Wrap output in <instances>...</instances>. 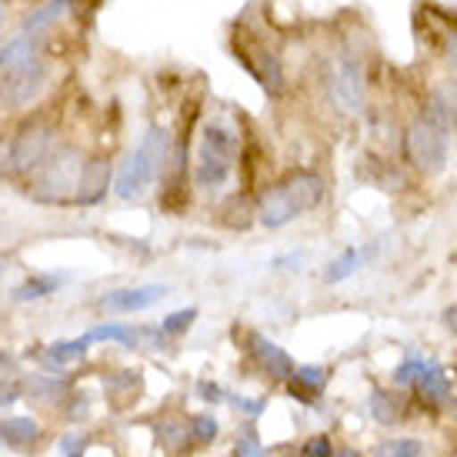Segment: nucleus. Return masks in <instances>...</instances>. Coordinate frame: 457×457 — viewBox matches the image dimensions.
<instances>
[{"label":"nucleus","instance_id":"obj_1","mask_svg":"<svg viewBox=\"0 0 457 457\" xmlns=\"http://www.w3.org/2000/svg\"><path fill=\"white\" fill-rule=\"evenodd\" d=\"M241 140L237 130L224 120H207L197 140V161H194V187L201 194H220L237 170Z\"/></svg>","mask_w":457,"mask_h":457},{"label":"nucleus","instance_id":"obj_2","mask_svg":"<svg viewBox=\"0 0 457 457\" xmlns=\"http://www.w3.org/2000/svg\"><path fill=\"white\" fill-rule=\"evenodd\" d=\"M167 157H170V134L167 128H147L140 137L137 151L128 154V161L120 164L114 180V194L120 201H137L154 187V180L164 174Z\"/></svg>","mask_w":457,"mask_h":457},{"label":"nucleus","instance_id":"obj_3","mask_svg":"<svg viewBox=\"0 0 457 457\" xmlns=\"http://www.w3.org/2000/svg\"><path fill=\"white\" fill-rule=\"evenodd\" d=\"M451 134L454 130L447 128L441 117H434L428 107L420 111L404 130V157L411 167H418L420 174H441L447 167V157H451Z\"/></svg>","mask_w":457,"mask_h":457},{"label":"nucleus","instance_id":"obj_4","mask_svg":"<svg viewBox=\"0 0 457 457\" xmlns=\"http://www.w3.org/2000/svg\"><path fill=\"white\" fill-rule=\"evenodd\" d=\"M328 97H330V104L347 117L364 114V107H368V74H364L361 57H357L351 47L341 51L337 64L330 67Z\"/></svg>","mask_w":457,"mask_h":457},{"label":"nucleus","instance_id":"obj_5","mask_svg":"<svg viewBox=\"0 0 457 457\" xmlns=\"http://www.w3.org/2000/svg\"><path fill=\"white\" fill-rule=\"evenodd\" d=\"M80 170H84V154L77 147L54 151L34 174L37 178V197L47 204H74Z\"/></svg>","mask_w":457,"mask_h":457},{"label":"nucleus","instance_id":"obj_6","mask_svg":"<svg viewBox=\"0 0 457 457\" xmlns=\"http://www.w3.org/2000/svg\"><path fill=\"white\" fill-rule=\"evenodd\" d=\"M234 57H237V64L254 77L270 97H280V94H284V87H287L284 64H280V57L274 54V47H267L257 34H251V30L241 27V30L234 34Z\"/></svg>","mask_w":457,"mask_h":457},{"label":"nucleus","instance_id":"obj_7","mask_svg":"<svg viewBox=\"0 0 457 457\" xmlns=\"http://www.w3.org/2000/svg\"><path fill=\"white\" fill-rule=\"evenodd\" d=\"M51 147H54L51 120L47 117H30V120H24L11 140V154H7L11 170L21 174V178H34L37 167L51 157Z\"/></svg>","mask_w":457,"mask_h":457},{"label":"nucleus","instance_id":"obj_8","mask_svg":"<svg viewBox=\"0 0 457 457\" xmlns=\"http://www.w3.org/2000/svg\"><path fill=\"white\" fill-rule=\"evenodd\" d=\"M44 90H47V61L30 57L27 64L11 71V80H7V90H4V94L11 97L13 107H30Z\"/></svg>","mask_w":457,"mask_h":457},{"label":"nucleus","instance_id":"obj_9","mask_svg":"<svg viewBox=\"0 0 457 457\" xmlns=\"http://www.w3.org/2000/svg\"><path fill=\"white\" fill-rule=\"evenodd\" d=\"M278 184L284 187V194L291 197V204L301 211V214H307V211H318L320 201H324V178H320L318 170H307V167H301V170L284 174Z\"/></svg>","mask_w":457,"mask_h":457},{"label":"nucleus","instance_id":"obj_10","mask_svg":"<svg viewBox=\"0 0 457 457\" xmlns=\"http://www.w3.org/2000/svg\"><path fill=\"white\" fill-rule=\"evenodd\" d=\"M247 351H251L254 364L264 370L270 381H287L294 374V368H297L291 361V354L280 344L270 341V337H264V334H247Z\"/></svg>","mask_w":457,"mask_h":457},{"label":"nucleus","instance_id":"obj_11","mask_svg":"<svg viewBox=\"0 0 457 457\" xmlns=\"http://www.w3.org/2000/svg\"><path fill=\"white\" fill-rule=\"evenodd\" d=\"M167 297L164 284H147V287H120V291H111L101 297V311H111V314H137V311H147L157 301Z\"/></svg>","mask_w":457,"mask_h":457},{"label":"nucleus","instance_id":"obj_12","mask_svg":"<svg viewBox=\"0 0 457 457\" xmlns=\"http://www.w3.org/2000/svg\"><path fill=\"white\" fill-rule=\"evenodd\" d=\"M111 178H114V167H111L107 157H90V161H84V170H80V180H77L74 204H80V207L101 204L107 197Z\"/></svg>","mask_w":457,"mask_h":457},{"label":"nucleus","instance_id":"obj_13","mask_svg":"<svg viewBox=\"0 0 457 457\" xmlns=\"http://www.w3.org/2000/svg\"><path fill=\"white\" fill-rule=\"evenodd\" d=\"M411 391L418 394L428 407H447L451 401V374L445 370V364H437L428 357V364L420 368L418 381L411 384Z\"/></svg>","mask_w":457,"mask_h":457},{"label":"nucleus","instance_id":"obj_14","mask_svg":"<svg viewBox=\"0 0 457 457\" xmlns=\"http://www.w3.org/2000/svg\"><path fill=\"white\" fill-rule=\"evenodd\" d=\"M301 211L291 204V197L284 194L280 184H270L264 194H261V201H257V220L264 224L267 230H280L287 228L291 220H297Z\"/></svg>","mask_w":457,"mask_h":457},{"label":"nucleus","instance_id":"obj_15","mask_svg":"<svg viewBox=\"0 0 457 457\" xmlns=\"http://www.w3.org/2000/svg\"><path fill=\"white\" fill-rule=\"evenodd\" d=\"M284 384H287V391H291L294 401H301V404H318L320 391H324V384H328V368H318V364L294 368V374Z\"/></svg>","mask_w":457,"mask_h":457},{"label":"nucleus","instance_id":"obj_16","mask_svg":"<svg viewBox=\"0 0 457 457\" xmlns=\"http://www.w3.org/2000/svg\"><path fill=\"white\" fill-rule=\"evenodd\" d=\"M40 441V428L34 418H7L0 420V445L11 451H30Z\"/></svg>","mask_w":457,"mask_h":457},{"label":"nucleus","instance_id":"obj_17","mask_svg":"<svg viewBox=\"0 0 457 457\" xmlns=\"http://www.w3.org/2000/svg\"><path fill=\"white\" fill-rule=\"evenodd\" d=\"M24 391H27V397H34L37 404H61V401H67L71 384H67L64 378H57V374H30L24 381Z\"/></svg>","mask_w":457,"mask_h":457},{"label":"nucleus","instance_id":"obj_18","mask_svg":"<svg viewBox=\"0 0 457 457\" xmlns=\"http://www.w3.org/2000/svg\"><path fill=\"white\" fill-rule=\"evenodd\" d=\"M61 284H64V278H57V274H30V278H24L17 287H13L11 297L17 301V304H34V301L51 297Z\"/></svg>","mask_w":457,"mask_h":457},{"label":"nucleus","instance_id":"obj_19","mask_svg":"<svg viewBox=\"0 0 457 457\" xmlns=\"http://www.w3.org/2000/svg\"><path fill=\"white\" fill-rule=\"evenodd\" d=\"M37 47H40V37L21 30L17 37L7 40V44L0 47V71H13V67L27 64L30 57H37Z\"/></svg>","mask_w":457,"mask_h":457},{"label":"nucleus","instance_id":"obj_20","mask_svg":"<svg viewBox=\"0 0 457 457\" xmlns=\"http://www.w3.org/2000/svg\"><path fill=\"white\" fill-rule=\"evenodd\" d=\"M370 254H374V247H368V251L347 247V251H341V254L328 264V270H324V280H328V284H341V280H347L351 274H357V267L364 264Z\"/></svg>","mask_w":457,"mask_h":457},{"label":"nucleus","instance_id":"obj_21","mask_svg":"<svg viewBox=\"0 0 457 457\" xmlns=\"http://www.w3.org/2000/svg\"><path fill=\"white\" fill-rule=\"evenodd\" d=\"M87 347L90 344L84 341V337H74V341H54L40 351V361L51 364V368H64V364H74V361H80V357L87 354Z\"/></svg>","mask_w":457,"mask_h":457},{"label":"nucleus","instance_id":"obj_22","mask_svg":"<svg viewBox=\"0 0 457 457\" xmlns=\"http://www.w3.org/2000/svg\"><path fill=\"white\" fill-rule=\"evenodd\" d=\"M87 344H104V341H114L120 347H137L140 344V330H134L130 324H97L84 334Z\"/></svg>","mask_w":457,"mask_h":457},{"label":"nucleus","instance_id":"obj_23","mask_svg":"<svg viewBox=\"0 0 457 457\" xmlns=\"http://www.w3.org/2000/svg\"><path fill=\"white\" fill-rule=\"evenodd\" d=\"M71 7V0H47L40 11H34L30 17L24 21V34H34V37H40V30H47V27H54L57 21H61V13Z\"/></svg>","mask_w":457,"mask_h":457},{"label":"nucleus","instance_id":"obj_24","mask_svg":"<svg viewBox=\"0 0 457 457\" xmlns=\"http://www.w3.org/2000/svg\"><path fill=\"white\" fill-rule=\"evenodd\" d=\"M137 391H140V370H117L114 378L107 381V397H111L117 407L130 404Z\"/></svg>","mask_w":457,"mask_h":457},{"label":"nucleus","instance_id":"obj_25","mask_svg":"<svg viewBox=\"0 0 457 457\" xmlns=\"http://www.w3.org/2000/svg\"><path fill=\"white\" fill-rule=\"evenodd\" d=\"M424 445L418 437H387L381 445L370 451V457H420Z\"/></svg>","mask_w":457,"mask_h":457},{"label":"nucleus","instance_id":"obj_26","mask_svg":"<svg viewBox=\"0 0 457 457\" xmlns=\"http://www.w3.org/2000/svg\"><path fill=\"white\" fill-rule=\"evenodd\" d=\"M424 364H428V357L418 354V351H407V357L394 368V374H391L394 384H397V387H411V384L418 381V374Z\"/></svg>","mask_w":457,"mask_h":457},{"label":"nucleus","instance_id":"obj_27","mask_svg":"<svg viewBox=\"0 0 457 457\" xmlns=\"http://www.w3.org/2000/svg\"><path fill=\"white\" fill-rule=\"evenodd\" d=\"M194 320H197V307L174 311V314H167V318L161 320V334H164V337H178V334H184V330L194 328Z\"/></svg>","mask_w":457,"mask_h":457},{"label":"nucleus","instance_id":"obj_28","mask_svg":"<svg viewBox=\"0 0 457 457\" xmlns=\"http://www.w3.org/2000/svg\"><path fill=\"white\" fill-rule=\"evenodd\" d=\"M187 428H191V445H197V447H207L217 437V431H220L211 414H197V418H191L187 420Z\"/></svg>","mask_w":457,"mask_h":457},{"label":"nucleus","instance_id":"obj_29","mask_svg":"<svg viewBox=\"0 0 457 457\" xmlns=\"http://www.w3.org/2000/svg\"><path fill=\"white\" fill-rule=\"evenodd\" d=\"M397 411H401V404H397L387 391L370 394V414L381 420V424H394V420H397Z\"/></svg>","mask_w":457,"mask_h":457},{"label":"nucleus","instance_id":"obj_30","mask_svg":"<svg viewBox=\"0 0 457 457\" xmlns=\"http://www.w3.org/2000/svg\"><path fill=\"white\" fill-rule=\"evenodd\" d=\"M161 441H164L167 451H184V447L191 445V428L187 424H164L161 428Z\"/></svg>","mask_w":457,"mask_h":457},{"label":"nucleus","instance_id":"obj_31","mask_svg":"<svg viewBox=\"0 0 457 457\" xmlns=\"http://www.w3.org/2000/svg\"><path fill=\"white\" fill-rule=\"evenodd\" d=\"M234 457H264V447H261V437H257L254 428H244V431L237 434Z\"/></svg>","mask_w":457,"mask_h":457},{"label":"nucleus","instance_id":"obj_32","mask_svg":"<svg viewBox=\"0 0 457 457\" xmlns=\"http://www.w3.org/2000/svg\"><path fill=\"white\" fill-rule=\"evenodd\" d=\"M330 454H334V445H330L328 434H314L301 447V457H330Z\"/></svg>","mask_w":457,"mask_h":457},{"label":"nucleus","instance_id":"obj_33","mask_svg":"<svg viewBox=\"0 0 457 457\" xmlns=\"http://www.w3.org/2000/svg\"><path fill=\"white\" fill-rule=\"evenodd\" d=\"M21 394H24V381H11V378H4L0 381V407H11L21 401Z\"/></svg>","mask_w":457,"mask_h":457},{"label":"nucleus","instance_id":"obj_34","mask_svg":"<svg viewBox=\"0 0 457 457\" xmlns=\"http://www.w3.org/2000/svg\"><path fill=\"white\" fill-rule=\"evenodd\" d=\"M304 251H291V254H280L274 257V267H280V270H301V264H304Z\"/></svg>","mask_w":457,"mask_h":457},{"label":"nucleus","instance_id":"obj_35","mask_svg":"<svg viewBox=\"0 0 457 457\" xmlns=\"http://www.w3.org/2000/svg\"><path fill=\"white\" fill-rule=\"evenodd\" d=\"M197 394H201L207 404H217L220 397H224V391H220V384H214V381H201L197 384Z\"/></svg>","mask_w":457,"mask_h":457},{"label":"nucleus","instance_id":"obj_36","mask_svg":"<svg viewBox=\"0 0 457 457\" xmlns=\"http://www.w3.org/2000/svg\"><path fill=\"white\" fill-rule=\"evenodd\" d=\"M234 404L241 407L244 414H251V418H257V414H264L267 411V401H247V397H237Z\"/></svg>","mask_w":457,"mask_h":457},{"label":"nucleus","instance_id":"obj_37","mask_svg":"<svg viewBox=\"0 0 457 457\" xmlns=\"http://www.w3.org/2000/svg\"><path fill=\"white\" fill-rule=\"evenodd\" d=\"M330 457H361V451H354V447H341V451H334Z\"/></svg>","mask_w":457,"mask_h":457},{"label":"nucleus","instance_id":"obj_38","mask_svg":"<svg viewBox=\"0 0 457 457\" xmlns=\"http://www.w3.org/2000/svg\"><path fill=\"white\" fill-rule=\"evenodd\" d=\"M67 457H80V451H67Z\"/></svg>","mask_w":457,"mask_h":457},{"label":"nucleus","instance_id":"obj_39","mask_svg":"<svg viewBox=\"0 0 457 457\" xmlns=\"http://www.w3.org/2000/svg\"><path fill=\"white\" fill-rule=\"evenodd\" d=\"M4 264H7V257H0V270H4Z\"/></svg>","mask_w":457,"mask_h":457},{"label":"nucleus","instance_id":"obj_40","mask_svg":"<svg viewBox=\"0 0 457 457\" xmlns=\"http://www.w3.org/2000/svg\"><path fill=\"white\" fill-rule=\"evenodd\" d=\"M4 97H7V94H4V87H0V104H4Z\"/></svg>","mask_w":457,"mask_h":457},{"label":"nucleus","instance_id":"obj_41","mask_svg":"<svg viewBox=\"0 0 457 457\" xmlns=\"http://www.w3.org/2000/svg\"><path fill=\"white\" fill-rule=\"evenodd\" d=\"M0 24H4V17H0Z\"/></svg>","mask_w":457,"mask_h":457}]
</instances>
